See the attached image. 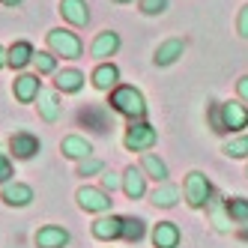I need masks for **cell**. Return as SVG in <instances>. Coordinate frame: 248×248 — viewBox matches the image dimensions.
Returning a JSON list of instances; mask_svg holds the SVG:
<instances>
[{
	"label": "cell",
	"mask_w": 248,
	"mask_h": 248,
	"mask_svg": "<svg viewBox=\"0 0 248 248\" xmlns=\"http://www.w3.org/2000/svg\"><path fill=\"white\" fill-rule=\"evenodd\" d=\"M0 3H3V6H18L21 0H0Z\"/></svg>",
	"instance_id": "8d00e7d4"
},
{
	"label": "cell",
	"mask_w": 248,
	"mask_h": 248,
	"mask_svg": "<svg viewBox=\"0 0 248 248\" xmlns=\"http://www.w3.org/2000/svg\"><path fill=\"white\" fill-rule=\"evenodd\" d=\"M117 51H120V33L117 30H102L90 45V54L96 60H108V57L117 54Z\"/></svg>",
	"instance_id": "7c38bea8"
},
{
	"label": "cell",
	"mask_w": 248,
	"mask_h": 248,
	"mask_svg": "<svg viewBox=\"0 0 248 248\" xmlns=\"http://www.w3.org/2000/svg\"><path fill=\"white\" fill-rule=\"evenodd\" d=\"M123 191H126L129 201H140L147 194V173L144 168H135L129 165L126 170H123Z\"/></svg>",
	"instance_id": "ba28073f"
},
{
	"label": "cell",
	"mask_w": 248,
	"mask_h": 248,
	"mask_svg": "<svg viewBox=\"0 0 248 248\" xmlns=\"http://www.w3.org/2000/svg\"><path fill=\"white\" fill-rule=\"evenodd\" d=\"M206 216H209V221H212V227L218 230V233H230V212H227V201L221 198V194L216 191L209 198V203H206Z\"/></svg>",
	"instance_id": "9c48e42d"
},
{
	"label": "cell",
	"mask_w": 248,
	"mask_h": 248,
	"mask_svg": "<svg viewBox=\"0 0 248 248\" xmlns=\"http://www.w3.org/2000/svg\"><path fill=\"white\" fill-rule=\"evenodd\" d=\"M150 201H153V206L170 209V206H176V201H180V188L170 186V183H162V186H155V191L150 194Z\"/></svg>",
	"instance_id": "cb8c5ba5"
},
{
	"label": "cell",
	"mask_w": 248,
	"mask_h": 248,
	"mask_svg": "<svg viewBox=\"0 0 248 248\" xmlns=\"http://www.w3.org/2000/svg\"><path fill=\"white\" fill-rule=\"evenodd\" d=\"M183 51H186V42L183 39H165L162 45L155 48V54H153V63L155 66H170L183 57Z\"/></svg>",
	"instance_id": "d6986e66"
},
{
	"label": "cell",
	"mask_w": 248,
	"mask_h": 248,
	"mask_svg": "<svg viewBox=\"0 0 248 248\" xmlns=\"http://www.w3.org/2000/svg\"><path fill=\"white\" fill-rule=\"evenodd\" d=\"M183 194H186V203L191 209H206L209 198L216 191H212V183H209V176L203 170H191L186 176V183H183Z\"/></svg>",
	"instance_id": "277c9868"
},
{
	"label": "cell",
	"mask_w": 248,
	"mask_h": 248,
	"mask_svg": "<svg viewBox=\"0 0 248 248\" xmlns=\"http://www.w3.org/2000/svg\"><path fill=\"white\" fill-rule=\"evenodd\" d=\"M227 212H230V218H233L236 224H248V198H230L227 201Z\"/></svg>",
	"instance_id": "4316f807"
},
{
	"label": "cell",
	"mask_w": 248,
	"mask_h": 248,
	"mask_svg": "<svg viewBox=\"0 0 248 248\" xmlns=\"http://www.w3.org/2000/svg\"><path fill=\"white\" fill-rule=\"evenodd\" d=\"M60 153H63L66 158H75V162H84V158H90V155H93V144H90L87 138H81V135H69V138H63Z\"/></svg>",
	"instance_id": "e0dca14e"
},
{
	"label": "cell",
	"mask_w": 248,
	"mask_h": 248,
	"mask_svg": "<svg viewBox=\"0 0 248 248\" xmlns=\"http://www.w3.org/2000/svg\"><path fill=\"white\" fill-rule=\"evenodd\" d=\"M90 81H93V87H96V90H102V93H111L114 87H120V69H117L114 63H99V66L93 69Z\"/></svg>",
	"instance_id": "9a60e30c"
},
{
	"label": "cell",
	"mask_w": 248,
	"mask_h": 248,
	"mask_svg": "<svg viewBox=\"0 0 248 248\" xmlns=\"http://www.w3.org/2000/svg\"><path fill=\"white\" fill-rule=\"evenodd\" d=\"M140 168H144V173H147V180H155L158 186L162 183H168V165L158 158L155 153H144V158H140Z\"/></svg>",
	"instance_id": "7402d4cb"
},
{
	"label": "cell",
	"mask_w": 248,
	"mask_h": 248,
	"mask_svg": "<svg viewBox=\"0 0 248 248\" xmlns=\"http://www.w3.org/2000/svg\"><path fill=\"white\" fill-rule=\"evenodd\" d=\"M90 230H93V236L102 239V242L123 239V218H120V216H99Z\"/></svg>",
	"instance_id": "4fadbf2b"
},
{
	"label": "cell",
	"mask_w": 248,
	"mask_h": 248,
	"mask_svg": "<svg viewBox=\"0 0 248 248\" xmlns=\"http://www.w3.org/2000/svg\"><path fill=\"white\" fill-rule=\"evenodd\" d=\"M0 201H3L6 206H30L33 203V188L27 183H6L0 186Z\"/></svg>",
	"instance_id": "30bf717a"
},
{
	"label": "cell",
	"mask_w": 248,
	"mask_h": 248,
	"mask_svg": "<svg viewBox=\"0 0 248 248\" xmlns=\"http://www.w3.org/2000/svg\"><path fill=\"white\" fill-rule=\"evenodd\" d=\"M33 54H36V51H33V45L30 42H15L12 48H6V57H9V66L12 69H24V66H30L33 63Z\"/></svg>",
	"instance_id": "603a6c76"
},
{
	"label": "cell",
	"mask_w": 248,
	"mask_h": 248,
	"mask_svg": "<svg viewBox=\"0 0 248 248\" xmlns=\"http://www.w3.org/2000/svg\"><path fill=\"white\" fill-rule=\"evenodd\" d=\"M36 108H39V117L45 123H57L60 120V96H57V90H42L36 96Z\"/></svg>",
	"instance_id": "ffe728a7"
},
{
	"label": "cell",
	"mask_w": 248,
	"mask_h": 248,
	"mask_svg": "<svg viewBox=\"0 0 248 248\" xmlns=\"http://www.w3.org/2000/svg\"><path fill=\"white\" fill-rule=\"evenodd\" d=\"M81 87H84V72H78V69H57V75H54L57 93H81Z\"/></svg>",
	"instance_id": "44dd1931"
},
{
	"label": "cell",
	"mask_w": 248,
	"mask_h": 248,
	"mask_svg": "<svg viewBox=\"0 0 248 248\" xmlns=\"http://www.w3.org/2000/svg\"><path fill=\"white\" fill-rule=\"evenodd\" d=\"M108 105H111V111L123 114L129 123L147 117V99H144V93H140L138 87H132V84H120V87H114L111 96H108Z\"/></svg>",
	"instance_id": "6da1fadb"
},
{
	"label": "cell",
	"mask_w": 248,
	"mask_h": 248,
	"mask_svg": "<svg viewBox=\"0 0 248 248\" xmlns=\"http://www.w3.org/2000/svg\"><path fill=\"white\" fill-rule=\"evenodd\" d=\"M39 78L42 75H18L15 84H12V96L18 99V102H24V105L36 102V96L42 93V81Z\"/></svg>",
	"instance_id": "8fae6325"
},
{
	"label": "cell",
	"mask_w": 248,
	"mask_h": 248,
	"mask_svg": "<svg viewBox=\"0 0 248 248\" xmlns=\"http://www.w3.org/2000/svg\"><path fill=\"white\" fill-rule=\"evenodd\" d=\"M180 239H183V233H180V227L173 221H158L153 227V245L155 248H176Z\"/></svg>",
	"instance_id": "ac0fdd59"
},
{
	"label": "cell",
	"mask_w": 248,
	"mask_h": 248,
	"mask_svg": "<svg viewBox=\"0 0 248 248\" xmlns=\"http://www.w3.org/2000/svg\"><path fill=\"white\" fill-rule=\"evenodd\" d=\"M221 153L227 158H248V135H239L233 140H227V144L221 147Z\"/></svg>",
	"instance_id": "83f0119b"
},
{
	"label": "cell",
	"mask_w": 248,
	"mask_h": 248,
	"mask_svg": "<svg viewBox=\"0 0 248 248\" xmlns=\"http://www.w3.org/2000/svg\"><path fill=\"white\" fill-rule=\"evenodd\" d=\"M221 123H224V132H242L248 126V108L242 99L233 102H221Z\"/></svg>",
	"instance_id": "52a82bcc"
},
{
	"label": "cell",
	"mask_w": 248,
	"mask_h": 248,
	"mask_svg": "<svg viewBox=\"0 0 248 248\" xmlns=\"http://www.w3.org/2000/svg\"><path fill=\"white\" fill-rule=\"evenodd\" d=\"M9 66V57H6V48L0 45V69H6Z\"/></svg>",
	"instance_id": "d590c367"
},
{
	"label": "cell",
	"mask_w": 248,
	"mask_h": 248,
	"mask_svg": "<svg viewBox=\"0 0 248 248\" xmlns=\"http://www.w3.org/2000/svg\"><path fill=\"white\" fill-rule=\"evenodd\" d=\"M105 170V165L99 162V158H84V162H78V176H96V173H102Z\"/></svg>",
	"instance_id": "f1b7e54d"
},
{
	"label": "cell",
	"mask_w": 248,
	"mask_h": 248,
	"mask_svg": "<svg viewBox=\"0 0 248 248\" xmlns=\"http://www.w3.org/2000/svg\"><path fill=\"white\" fill-rule=\"evenodd\" d=\"M102 188L105 191H117V188H123V173H114V170H102Z\"/></svg>",
	"instance_id": "4dcf8cb0"
},
{
	"label": "cell",
	"mask_w": 248,
	"mask_h": 248,
	"mask_svg": "<svg viewBox=\"0 0 248 248\" xmlns=\"http://www.w3.org/2000/svg\"><path fill=\"white\" fill-rule=\"evenodd\" d=\"M239 236H242V239H248V227H242V230H239Z\"/></svg>",
	"instance_id": "74e56055"
},
{
	"label": "cell",
	"mask_w": 248,
	"mask_h": 248,
	"mask_svg": "<svg viewBox=\"0 0 248 248\" xmlns=\"http://www.w3.org/2000/svg\"><path fill=\"white\" fill-rule=\"evenodd\" d=\"M138 6L144 15H162L168 9V0H138Z\"/></svg>",
	"instance_id": "1f68e13d"
},
{
	"label": "cell",
	"mask_w": 248,
	"mask_h": 248,
	"mask_svg": "<svg viewBox=\"0 0 248 248\" xmlns=\"http://www.w3.org/2000/svg\"><path fill=\"white\" fill-rule=\"evenodd\" d=\"M236 30H239V36L248 39V3L239 9V18H236Z\"/></svg>",
	"instance_id": "836d02e7"
},
{
	"label": "cell",
	"mask_w": 248,
	"mask_h": 248,
	"mask_svg": "<svg viewBox=\"0 0 248 248\" xmlns=\"http://www.w3.org/2000/svg\"><path fill=\"white\" fill-rule=\"evenodd\" d=\"M12 158H9V153H3V144H0V186H6V183H12Z\"/></svg>",
	"instance_id": "f546056e"
},
{
	"label": "cell",
	"mask_w": 248,
	"mask_h": 248,
	"mask_svg": "<svg viewBox=\"0 0 248 248\" xmlns=\"http://www.w3.org/2000/svg\"><path fill=\"white\" fill-rule=\"evenodd\" d=\"M42 150V140L33 135V132H12L9 138V155H15L18 162H27Z\"/></svg>",
	"instance_id": "8992f818"
},
{
	"label": "cell",
	"mask_w": 248,
	"mask_h": 248,
	"mask_svg": "<svg viewBox=\"0 0 248 248\" xmlns=\"http://www.w3.org/2000/svg\"><path fill=\"white\" fill-rule=\"evenodd\" d=\"M57 54L51 51H36L33 54V66H36V75H57Z\"/></svg>",
	"instance_id": "484cf974"
},
{
	"label": "cell",
	"mask_w": 248,
	"mask_h": 248,
	"mask_svg": "<svg viewBox=\"0 0 248 248\" xmlns=\"http://www.w3.org/2000/svg\"><path fill=\"white\" fill-rule=\"evenodd\" d=\"M45 42H48V51H51V54H57V57H63V60H78L81 51H84L78 33L66 30V27L48 30V33H45Z\"/></svg>",
	"instance_id": "7a4b0ae2"
},
{
	"label": "cell",
	"mask_w": 248,
	"mask_h": 248,
	"mask_svg": "<svg viewBox=\"0 0 248 248\" xmlns=\"http://www.w3.org/2000/svg\"><path fill=\"white\" fill-rule=\"evenodd\" d=\"M75 201L84 212H96V216H105V212H111V194L105 188H96V186H81Z\"/></svg>",
	"instance_id": "5b68a950"
},
{
	"label": "cell",
	"mask_w": 248,
	"mask_h": 248,
	"mask_svg": "<svg viewBox=\"0 0 248 248\" xmlns=\"http://www.w3.org/2000/svg\"><path fill=\"white\" fill-rule=\"evenodd\" d=\"M144 233H147L144 218H138V216H126V218H123V239H126V242H140Z\"/></svg>",
	"instance_id": "d4e9b609"
},
{
	"label": "cell",
	"mask_w": 248,
	"mask_h": 248,
	"mask_svg": "<svg viewBox=\"0 0 248 248\" xmlns=\"http://www.w3.org/2000/svg\"><path fill=\"white\" fill-rule=\"evenodd\" d=\"M114 3H135V0H114Z\"/></svg>",
	"instance_id": "f35d334b"
},
{
	"label": "cell",
	"mask_w": 248,
	"mask_h": 248,
	"mask_svg": "<svg viewBox=\"0 0 248 248\" xmlns=\"http://www.w3.org/2000/svg\"><path fill=\"white\" fill-rule=\"evenodd\" d=\"M236 93H239V99L248 105V75H242V78L236 81Z\"/></svg>",
	"instance_id": "e575fe53"
},
{
	"label": "cell",
	"mask_w": 248,
	"mask_h": 248,
	"mask_svg": "<svg viewBox=\"0 0 248 248\" xmlns=\"http://www.w3.org/2000/svg\"><path fill=\"white\" fill-rule=\"evenodd\" d=\"M60 15L72 27H84L90 21V6H87V0H60Z\"/></svg>",
	"instance_id": "2e32d148"
},
{
	"label": "cell",
	"mask_w": 248,
	"mask_h": 248,
	"mask_svg": "<svg viewBox=\"0 0 248 248\" xmlns=\"http://www.w3.org/2000/svg\"><path fill=\"white\" fill-rule=\"evenodd\" d=\"M69 245V230L60 224H45L36 230V248H66Z\"/></svg>",
	"instance_id": "5bb4252c"
},
{
	"label": "cell",
	"mask_w": 248,
	"mask_h": 248,
	"mask_svg": "<svg viewBox=\"0 0 248 248\" xmlns=\"http://www.w3.org/2000/svg\"><path fill=\"white\" fill-rule=\"evenodd\" d=\"M209 126H212V132L224 135V123H221V102H212V108H209Z\"/></svg>",
	"instance_id": "d6a6232c"
},
{
	"label": "cell",
	"mask_w": 248,
	"mask_h": 248,
	"mask_svg": "<svg viewBox=\"0 0 248 248\" xmlns=\"http://www.w3.org/2000/svg\"><path fill=\"white\" fill-rule=\"evenodd\" d=\"M158 144V132L150 126L147 120H132L126 126V135H123V147L132 153H147Z\"/></svg>",
	"instance_id": "3957f363"
}]
</instances>
